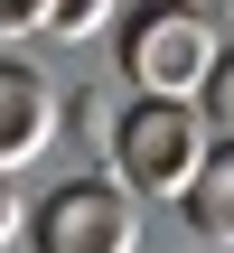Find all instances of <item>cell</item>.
<instances>
[{
    "label": "cell",
    "mask_w": 234,
    "mask_h": 253,
    "mask_svg": "<svg viewBox=\"0 0 234 253\" xmlns=\"http://www.w3.org/2000/svg\"><path fill=\"white\" fill-rule=\"evenodd\" d=\"M206 141H216V131L197 122V103H150V94H141V103L113 122V169H122L131 197H188Z\"/></svg>",
    "instance_id": "1"
},
{
    "label": "cell",
    "mask_w": 234,
    "mask_h": 253,
    "mask_svg": "<svg viewBox=\"0 0 234 253\" xmlns=\"http://www.w3.org/2000/svg\"><path fill=\"white\" fill-rule=\"evenodd\" d=\"M206 66H216V28H206L188 0L131 9V28H122V75H131L150 103H197Z\"/></svg>",
    "instance_id": "2"
},
{
    "label": "cell",
    "mask_w": 234,
    "mask_h": 253,
    "mask_svg": "<svg viewBox=\"0 0 234 253\" xmlns=\"http://www.w3.org/2000/svg\"><path fill=\"white\" fill-rule=\"evenodd\" d=\"M38 253H141V197L122 178H66L38 197Z\"/></svg>",
    "instance_id": "3"
},
{
    "label": "cell",
    "mask_w": 234,
    "mask_h": 253,
    "mask_svg": "<svg viewBox=\"0 0 234 253\" xmlns=\"http://www.w3.org/2000/svg\"><path fill=\"white\" fill-rule=\"evenodd\" d=\"M47 141H56V94H47V75L19 66V56H0V178H9L19 160H38Z\"/></svg>",
    "instance_id": "4"
},
{
    "label": "cell",
    "mask_w": 234,
    "mask_h": 253,
    "mask_svg": "<svg viewBox=\"0 0 234 253\" xmlns=\"http://www.w3.org/2000/svg\"><path fill=\"white\" fill-rule=\"evenodd\" d=\"M188 225L206 235V244H234V141H206V160H197V178H188Z\"/></svg>",
    "instance_id": "5"
},
{
    "label": "cell",
    "mask_w": 234,
    "mask_h": 253,
    "mask_svg": "<svg viewBox=\"0 0 234 253\" xmlns=\"http://www.w3.org/2000/svg\"><path fill=\"white\" fill-rule=\"evenodd\" d=\"M103 19H113V0H19V28L66 38V47H75V38H94Z\"/></svg>",
    "instance_id": "6"
},
{
    "label": "cell",
    "mask_w": 234,
    "mask_h": 253,
    "mask_svg": "<svg viewBox=\"0 0 234 253\" xmlns=\"http://www.w3.org/2000/svg\"><path fill=\"white\" fill-rule=\"evenodd\" d=\"M197 122L234 141V47H216V66H206V84H197Z\"/></svg>",
    "instance_id": "7"
},
{
    "label": "cell",
    "mask_w": 234,
    "mask_h": 253,
    "mask_svg": "<svg viewBox=\"0 0 234 253\" xmlns=\"http://www.w3.org/2000/svg\"><path fill=\"white\" fill-rule=\"evenodd\" d=\"M19 225H28V216H19V188H9V178H0V244H9V235H19Z\"/></svg>",
    "instance_id": "8"
},
{
    "label": "cell",
    "mask_w": 234,
    "mask_h": 253,
    "mask_svg": "<svg viewBox=\"0 0 234 253\" xmlns=\"http://www.w3.org/2000/svg\"><path fill=\"white\" fill-rule=\"evenodd\" d=\"M0 28H19V0H0Z\"/></svg>",
    "instance_id": "9"
},
{
    "label": "cell",
    "mask_w": 234,
    "mask_h": 253,
    "mask_svg": "<svg viewBox=\"0 0 234 253\" xmlns=\"http://www.w3.org/2000/svg\"><path fill=\"white\" fill-rule=\"evenodd\" d=\"M141 9H159V0H141Z\"/></svg>",
    "instance_id": "10"
}]
</instances>
